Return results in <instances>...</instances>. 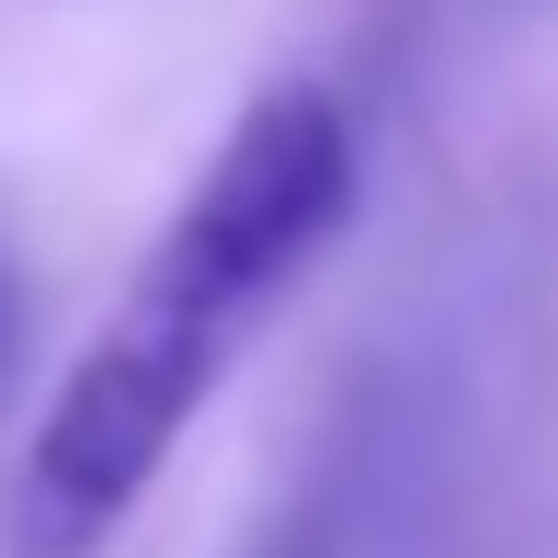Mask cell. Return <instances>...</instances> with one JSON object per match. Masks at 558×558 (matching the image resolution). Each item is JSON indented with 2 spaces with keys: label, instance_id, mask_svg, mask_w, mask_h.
I'll list each match as a JSON object with an SVG mask.
<instances>
[{
  "label": "cell",
  "instance_id": "1",
  "mask_svg": "<svg viewBox=\"0 0 558 558\" xmlns=\"http://www.w3.org/2000/svg\"><path fill=\"white\" fill-rule=\"evenodd\" d=\"M342 217H353L342 104L308 81H274L217 137V160L194 171V194L104 308V331L58 376L12 468V501H0V558H104L148 501V478L171 468L183 422L263 331V308L342 240Z\"/></svg>",
  "mask_w": 558,
  "mask_h": 558
},
{
  "label": "cell",
  "instance_id": "3",
  "mask_svg": "<svg viewBox=\"0 0 558 558\" xmlns=\"http://www.w3.org/2000/svg\"><path fill=\"white\" fill-rule=\"evenodd\" d=\"M0 365H12V286H0Z\"/></svg>",
  "mask_w": 558,
  "mask_h": 558
},
{
  "label": "cell",
  "instance_id": "2",
  "mask_svg": "<svg viewBox=\"0 0 558 558\" xmlns=\"http://www.w3.org/2000/svg\"><path fill=\"white\" fill-rule=\"evenodd\" d=\"M331 547H342V490H331V478H308V490L263 524V547H251V558H331Z\"/></svg>",
  "mask_w": 558,
  "mask_h": 558
}]
</instances>
